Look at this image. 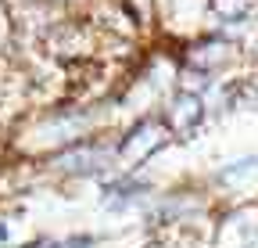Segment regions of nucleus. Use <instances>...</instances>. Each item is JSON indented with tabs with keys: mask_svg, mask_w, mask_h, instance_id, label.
I'll list each match as a JSON object with an SVG mask.
<instances>
[{
	"mask_svg": "<svg viewBox=\"0 0 258 248\" xmlns=\"http://www.w3.org/2000/svg\"><path fill=\"white\" fill-rule=\"evenodd\" d=\"M251 169H254V162H251V159H244V162H237V169H222V180H226V183L244 180V176H251Z\"/></svg>",
	"mask_w": 258,
	"mask_h": 248,
	"instance_id": "obj_4",
	"label": "nucleus"
},
{
	"mask_svg": "<svg viewBox=\"0 0 258 248\" xmlns=\"http://www.w3.org/2000/svg\"><path fill=\"white\" fill-rule=\"evenodd\" d=\"M108 159H111V151H104V147H79V151L61 155L57 166L61 169H76V173H93V169H104Z\"/></svg>",
	"mask_w": 258,
	"mask_h": 248,
	"instance_id": "obj_1",
	"label": "nucleus"
},
{
	"mask_svg": "<svg viewBox=\"0 0 258 248\" xmlns=\"http://www.w3.org/2000/svg\"><path fill=\"white\" fill-rule=\"evenodd\" d=\"M154 144H158V126H154V122H140V126L129 133V140L118 147V155L137 159V155H144V147H154Z\"/></svg>",
	"mask_w": 258,
	"mask_h": 248,
	"instance_id": "obj_2",
	"label": "nucleus"
},
{
	"mask_svg": "<svg viewBox=\"0 0 258 248\" xmlns=\"http://www.w3.org/2000/svg\"><path fill=\"white\" fill-rule=\"evenodd\" d=\"M172 119H176V126H194V122L201 119V101L194 97V94H179L176 105H172Z\"/></svg>",
	"mask_w": 258,
	"mask_h": 248,
	"instance_id": "obj_3",
	"label": "nucleus"
},
{
	"mask_svg": "<svg viewBox=\"0 0 258 248\" xmlns=\"http://www.w3.org/2000/svg\"><path fill=\"white\" fill-rule=\"evenodd\" d=\"M90 244H93V237H72L64 248H90Z\"/></svg>",
	"mask_w": 258,
	"mask_h": 248,
	"instance_id": "obj_5",
	"label": "nucleus"
},
{
	"mask_svg": "<svg viewBox=\"0 0 258 248\" xmlns=\"http://www.w3.org/2000/svg\"><path fill=\"white\" fill-rule=\"evenodd\" d=\"M0 237H8V227H0Z\"/></svg>",
	"mask_w": 258,
	"mask_h": 248,
	"instance_id": "obj_6",
	"label": "nucleus"
}]
</instances>
